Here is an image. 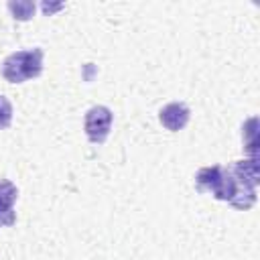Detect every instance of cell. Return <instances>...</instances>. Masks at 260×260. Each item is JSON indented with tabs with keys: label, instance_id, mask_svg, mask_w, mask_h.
Here are the masks:
<instances>
[{
	"label": "cell",
	"instance_id": "obj_1",
	"mask_svg": "<svg viewBox=\"0 0 260 260\" xmlns=\"http://www.w3.org/2000/svg\"><path fill=\"white\" fill-rule=\"evenodd\" d=\"M230 173L234 175L238 183L236 197L230 201L232 207L236 209H250L256 203V187L260 183V167L258 158H246V160H234L232 167H228Z\"/></svg>",
	"mask_w": 260,
	"mask_h": 260
},
{
	"label": "cell",
	"instance_id": "obj_2",
	"mask_svg": "<svg viewBox=\"0 0 260 260\" xmlns=\"http://www.w3.org/2000/svg\"><path fill=\"white\" fill-rule=\"evenodd\" d=\"M43 71V49H24L8 55L2 63V75L8 83H22L39 77Z\"/></svg>",
	"mask_w": 260,
	"mask_h": 260
},
{
	"label": "cell",
	"instance_id": "obj_3",
	"mask_svg": "<svg viewBox=\"0 0 260 260\" xmlns=\"http://www.w3.org/2000/svg\"><path fill=\"white\" fill-rule=\"evenodd\" d=\"M112 122H114V114L110 108H106V106L89 108L83 118V130H85V136L89 138V142L102 144L112 130Z\"/></svg>",
	"mask_w": 260,
	"mask_h": 260
},
{
	"label": "cell",
	"instance_id": "obj_4",
	"mask_svg": "<svg viewBox=\"0 0 260 260\" xmlns=\"http://www.w3.org/2000/svg\"><path fill=\"white\" fill-rule=\"evenodd\" d=\"M189 118H191V112H189V108H187L183 102H171V104H167L165 108H160V112H158L160 124H162L167 130H171V132L183 130V128L187 126Z\"/></svg>",
	"mask_w": 260,
	"mask_h": 260
},
{
	"label": "cell",
	"instance_id": "obj_5",
	"mask_svg": "<svg viewBox=\"0 0 260 260\" xmlns=\"http://www.w3.org/2000/svg\"><path fill=\"white\" fill-rule=\"evenodd\" d=\"M16 197H18V189L10 181L0 179V228L12 225L16 221V213H14Z\"/></svg>",
	"mask_w": 260,
	"mask_h": 260
},
{
	"label": "cell",
	"instance_id": "obj_6",
	"mask_svg": "<svg viewBox=\"0 0 260 260\" xmlns=\"http://www.w3.org/2000/svg\"><path fill=\"white\" fill-rule=\"evenodd\" d=\"M223 173H225V167L221 165H211V167H203L197 171L195 175V187L197 191L201 193H215L221 185V179H223Z\"/></svg>",
	"mask_w": 260,
	"mask_h": 260
},
{
	"label": "cell",
	"instance_id": "obj_7",
	"mask_svg": "<svg viewBox=\"0 0 260 260\" xmlns=\"http://www.w3.org/2000/svg\"><path fill=\"white\" fill-rule=\"evenodd\" d=\"M256 124H258V120H256V118H250V120L242 126V136H244V134L248 136V140H244V146H246V152L250 154V158H256V154H258V150H256V146H258Z\"/></svg>",
	"mask_w": 260,
	"mask_h": 260
},
{
	"label": "cell",
	"instance_id": "obj_8",
	"mask_svg": "<svg viewBox=\"0 0 260 260\" xmlns=\"http://www.w3.org/2000/svg\"><path fill=\"white\" fill-rule=\"evenodd\" d=\"M8 10L12 12V16L16 20H28L35 14V2H30V0H16V2L10 0L8 2Z\"/></svg>",
	"mask_w": 260,
	"mask_h": 260
},
{
	"label": "cell",
	"instance_id": "obj_9",
	"mask_svg": "<svg viewBox=\"0 0 260 260\" xmlns=\"http://www.w3.org/2000/svg\"><path fill=\"white\" fill-rule=\"evenodd\" d=\"M12 122V104L6 95L0 93V130H6Z\"/></svg>",
	"mask_w": 260,
	"mask_h": 260
}]
</instances>
